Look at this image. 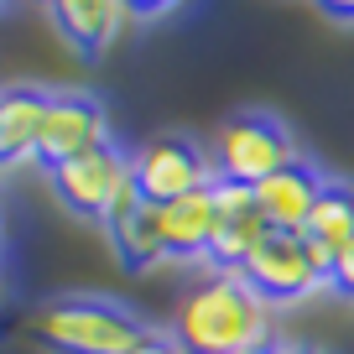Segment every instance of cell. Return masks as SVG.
I'll use <instances>...</instances> for the list:
<instances>
[{
    "label": "cell",
    "instance_id": "cell-21",
    "mask_svg": "<svg viewBox=\"0 0 354 354\" xmlns=\"http://www.w3.org/2000/svg\"><path fill=\"white\" fill-rule=\"evenodd\" d=\"M47 6H57V0H47Z\"/></svg>",
    "mask_w": 354,
    "mask_h": 354
},
{
    "label": "cell",
    "instance_id": "cell-7",
    "mask_svg": "<svg viewBox=\"0 0 354 354\" xmlns=\"http://www.w3.org/2000/svg\"><path fill=\"white\" fill-rule=\"evenodd\" d=\"M100 146H110V120H104L100 100H88V94H53L47 120H42V141H37V162L53 172V167L73 162L84 151H100Z\"/></svg>",
    "mask_w": 354,
    "mask_h": 354
},
{
    "label": "cell",
    "instance_id": "cell-10",
    "mask_svg": "<svg viewBox=\"0 0 354 354\" xmlns=\"http://www.w3.org/2000/svg\"><path fill=\"white\" fill-rule=\"evenodd\" d=\"M47 104H53L47 88H32V84L0 88V167H16L26 156H37Z\"/></svg>",
    "mask_w": 354,
    "mask_h": 354
},
{
    "label": "cell",
    "instance_id": "cell-13",
    "mask_svg": "<svg viewBox=\"0 0 354 354\" xmlns=\"http://www.w3.org/2000/svg\"><path fill=\"white\" fill-rule=\"evenodd\" d=\"M110 230V245L115 255H120L131 271H146V266L167 261V234H162V203H136L131 214H120L115 224H104Z\"/></svg>",
    "mask_w": 354,
    "mask_h": 354
},
{
    "label": "cell",
    "instance_id": "cell-12",
    "mask_svg": "<svg viewBox=\"0 0 354 354\" xmlns=\"http://www.w3.org/2000/svg\"><path fill=\"white\" fill-rule=\"evenodd\" d=\"M47 11H53L57 32H63L78 53H104V47L120 37V26L131 21L125 0H57Z\"/></svg>",
    "mask_w": 354,
    "mask_h": 354
},
{
    "label": "cell",
    "instance_id": "cell-2",
    "mask_svg": "<svg viewBox=\"0 0 354 354\" xmlns=\"http://www.w3.org/2000/svg\"><path fill=\"white\" fill-rule=\"evenodd\" d=\"M141 333L146 323L110 297H53L32 313V339L53 354H125Z\"/></svg>",
    "mask_w": 354,
    "mask_h": 354
},
{
    "label": "cell",
    "instance_id": "cell-5",
    "mask_svg": "<svg viewBox=\"0 0 354 354\" xmlns=\"http://www.w3.org/2000/svg\"><path fill=\"white\" fill-rule=\"evenodd\" d=\"M131 172L136 188H141L146 203H177L198 188H214L219 183V167L188 136H151L141 141V151H131Z\"/></svg>",
    "mask_w": 354,
    "mask_h": 354
},
{
    "label": "cell",
    "instance_id": "cell-8",
    "mask_svg": "<svg viewBox=\"0 0 354 354\" xmlns=\"http://www.w3.org/2000/svg\"><path fill=\"white\" fill-rule=\"evenodd\" d=\"M214 209H219V230H214L209 261L219 271H240L255 255V245L271 234V224L261 219L255 188H245V183H214Z\"/></svg>",
    "mask_w": 354,
    "mask_h": 354
},
{
    "label": "cell",
    "instance_id": "cell-1",
    "mask_svg": "<svg viewBox=\"0 0 354 354\" xmlns=\"http://www.w3.org/2000/svg\"><path fill=\"white\" fill-rule=\"evenodd\" d=\"M172 333L188 354H250L271 344V302L240 271H209L183 292Z\"/></svg>",
    "mask_w": 354,
    "mask_h": 354
},
{
    "label": "cell",
    "instance_id": "cell-4",
    "mask_svg": "<svg viewBox=\"0 0 354 354\" xmlns=\"http://www.w3.org/2000/svg\"><path fill=\"white\" fill-rule=\"evenodd\" d=\"M240 277L250 281L271 308H277V302H302L318 287H328V255L313 250L308 234L271 230L261 245H255V255L240 266Z\"/></svg>",
    "mask_w": 354,
    "mask_h": 354
},
{
    "label": "cell",
    "instance_id": "cell-20",
    "mask_svg": "<svg viewBox=\"0 0 354 354\" xmlns=\"http://www.w3.org/2000/svg\"><path fill=\"white\" fill-rule=\"evenodd\" d=\"M292 354H323V349H297V344H292Z\"/></svg>",
    "mask_w": 354,
    "mask_h": 354
},
{
    "label": "cell",
    "instance_id": "cell-18",
    "mask_svg": "<svg viewBox=\"0 0 354 354\" xmlns=\"http://www.w3.org/2000/svg\"><path fill=\"white\" fill-rule=\"evenodd\" d=\"M328 21H344V26H354V0H313Z\"/></svg>",
    "mask_w": 354,
    "mask_h": 354
},
{
    "label": "cell",
    "instance_id": "cell-6",
    "mask_svg": "<svg viewBox=\"0 0 354 354\" xmlns=\"http://www.w3.org/2000/svg\"><path fill=\"white\" fill-rule=\"evenodd\" d=\"M47 183H53L57 203H63L68 214H78V219H88V224H104L110 209L120 203V193L136 183V172H131V156L110 141V146H100V151H84V156H73V162L53 167Z\"/></svg>",
    "mask_w": 354,
    "mask_h": 354
},
{
    "label": "cell",
    "instance_id": "cell-17",
    "mask_svg": "<svg viewBox=\"0 0 354 354\" xmlns=\"http://www.w3.org/2000/svg\"><path fill=\"white\" fill-rule=\"evenodd\" d=\"M183 0H125V11H131V21H151V16H167L177 11Z\"/></svg>",
    "mask_w": 354,
    "mask_h": 354
},
{
    "label": "cell",
    "instance_id": "cell-15",
    "mask_svg": "<svg viewBox=\"0 0 354 354\" xmlns=\"http://www.w3.org/2000/svg\"><path fill=\"white\" fill-rule=\"evenodd\" d=\"M328 287L344 292V297H354V240L344 245L339 255H333V271H328Z\"/></svg>",
    "mask_w": 354,
    "mask_h": 354
},
{
    "label": "cell",
    "instance_id": "cell-11",
    "mask_svg": "<svg viewBox=\"0 0 354 354\" xmlns=\"http://www.w3.org/2000/svg\"><path fill=\"white\" fill-rule=\"evenodd\" d=\"M214 230H219V209H214V188H198L177 203H162V234H167V261H209Z\"/></svg>",
    "mask_w": 354,
    "mask_h": 354
},
{
    "label": "cell",
    "instance_id": "cell-9",
    "mask_svg": "<svg viewBox=\"0 0 354 354\" xmlns=\"http://www.w3.org/2000/svg\"><path fill=\"white\" fill-rule=\"evenodd\" d=\"M323 188H328V183H323L318 167L292 162L287 172L266 177L261 188H255L261 219L271 224V230H281V234H302V230H308V219H313V209H318V198H323Z\"/></svg>",
    "mask_w": 354,
    "mask_h": 354
},
{
    "label": "cell",
    "instance_id": "cell-19",
    "mask_svg": "<svg viewBox=\"0 0 354 354\" xmlns=\"http://www.w3.org/2000/svg\"><path fill=\"white\" fill-rule=\"evenodd\" d=\"M250 354H292V344H261V349H250Z\"/></svg>",
    "mask_w": 354,
    "mask_h": 354
},
{
    "label": "cell",
    "instance_id": "cell-22",
    "mask_svg": "<svg viewBox=\"0 0 354 354\" xmlns=\"http://www.w3.org/2000/svg\"><path fill=\"white\" fill-rule=\"evenodd\" d=\"M0 224H6V219H0Z\"/></svg>",
    "mask_w": 354,
    "mask_h": 354
},
{
    "label": "cell",
    "instance_id": "cell-3",
    "mask_svg": "<svg viewBox=\"0 0 354 354\" xmlns=\"http://www.w3.org/2000/svg\"><path fill=\"white\" fill-rule=\"evenodd\" d=\"M297 156V141L292 131L266 110H245L230 115L219 131V146H214V167H219V183H245V188H261L266 177L287 172Z\"/></svg>",
    "mask_w": 354,
    "mask_h": 354
},
{
    "label": "cell",
    "instance_id": "cell-16",
    "mask_svg": "<svg viewBox=\"0 0 354 354\" xmlns=\"http://www.w3.org/2000/svg\"><path fill=\"white\" fill-rule=\"evenodd\" d=\"M125 354H188V349L177 344V333H156V328H146V333H141V339H136Z\"/></svg>",
    "mask_w": 354,
    "mask_h": 354
},
{
    "label": "cell",
    "instance_id": "cell-14",
    "mask_svg": "<svg viewBox=\"0 0 354 354\" xmlns=\"http://www.w3.org/2000/svg\"><path fill=\"white\" fill-rule=\"evenodd\" d=\"M302 234L313 240V250H318V255H328V271H333V255H339L344 245L354 240V188H344V183H328Z\"/></svg>",
    "mask_w": 354,
    "mask_h": 354
}]
</instances>
